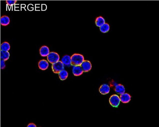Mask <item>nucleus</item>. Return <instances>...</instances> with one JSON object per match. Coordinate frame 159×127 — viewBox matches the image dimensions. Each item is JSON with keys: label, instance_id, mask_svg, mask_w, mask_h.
<instances>
[{"label": "nucleus", "instance_id": "obj_14", "mask_svg": "<svg viewBox=\"0 0 159 127\" xmlns=\"http://www.w3.org/2000/svg\"><path fill=\"white\" fill-rule=\"evenodd\" d=\"M10 45L7 42H4L1 44V50L3 51H8L10 49Z\"/></svg>", "mask_w": 159, "mask_h": 127}, {"label": "nucleus", "instance_id": "obj_2", "mask_svg": "<svg viewBox=\"0 0 159 127\" xmlns=\"http://www.w3.org/2000/svg\"><path fill=\"white\" fill-rule=\"evenodd\" d=\"M52 69L55 74H59L61 70H64V64L61 61H58L52 64Z\"/></svg>", "mask_w": 159, "mask_h": 127}, {"label": "nucleus", "instance_id": "obj_10", "mask_svg": "<svg viewBox=\"0 0 159 127\" xmlns=\"http://www.w3.org/2000/svg\"><path fill=\"white\" fill-rule=\"evenodd\" d=\"M38 65L40 69L42 70H45L47 69L49 67V64L47 60H42L39 61Z\"/></svg>", "mask_w": 159, "mask_h": 127}, {"label": "nucleus", "instance_id": "obj_11", "mask_svg": "<svg viewBox=\"0 0 159 127\" xmlns=\"http://www.w3.org/2000/svg\"><path fill=\"white\" fill-rule=\"evenodd\" d=\"M50 53L49 48L46 46H42L40 50V53L41 56L42 57H46L48 56Z\"/></svg>", "mask_w": 159, "mask_h": 127}, {"label": "nucleus", "instance_id": "obj_7", "mask_svg": "<svg viewBox=\"0 0 159 127\" xmlns=\"http://www.w3.org/2000/svg\"><path fill=\"white\" fill-rule=\"evenodd\" d=\"M99 90L101 94L105 95L109 92L110 91V88L108 84H103L101 86Z\"/></svg>", "mask_w": 159, "mask_h": 127}, {"label": "nucleus", "instance_id": "obj_9", "mask_svg": "<svg viewBox=\"0 0 159 127\" xmlns=\"http://www.w3.org/2000/svg\"><path fill=\"white\" fill-rule=\"evenodd\" d=\"M10 18L8 16L4 15L1 16V24L2 26H7L10 24Z\"/></svg>", "mask_w": 159, "mask_h": 127}, {"label": "nucleus", "instance_id": "obj_16", "mask_svg": "<svg viewBox=\"0 0 159 127\" xmlns=\"http://www.w3.org/2000/svg\"><path fill=\"white\" fill-rule=\"evenodd\" d=\"M0 56H1V59L4 60L5 61L8 60L10 58V54L8 51H2L1 50L0 53Z\"/></svg>", "mask_w": 159, "mask_h": 127}, {"label": "nucleus", "instance_id": "obj_18", "mask_svg": "<svg viewBox=\"0 0 159 127\" xmlns=\"http://www.w3.org/2000/svg\"><path fill=\"white\" fill-rule=\"evenodd\" d=\"M59 75L61 80H64L67 78L68 76V74L66 70H64L59 73Z\"/></svg>", "mask_w": 159, "mask_h": 127}, {"label": "nucleus", "instance_id": "obj_6", "mask_svg": "<svg viewBox=\"0 0 159 127\" xmlns=\"http://www.w3.org/2000/svg\"><path fill=\"white\" fill-rule=\"evenodd\" d=\"M73 74L75 76H79L81 75L83 73V70L81 66H74L72 69Z\"/></svg>", "mask_w": 159, "mask_h": 127}, {"label": "nucleus", "instance_id": "obj_19", "mask_svg": "<svg viewBox=\"0 0 159 127\" xmlns=\"http://www.w3.org/2000/svg\"><path fill=\"white\" fill-rule=\"evenodd\" d=\"M6 3L8 5L11 6H12L15 4L17 2V0H6Z\"/></svg>", "mask_w": 159, "mask_h": 127}, {"label": "nucleus", "instance_id": "obj_5", "mask_svg": "<svg viewBox=\"0 0 159 127\" xmlns=\"http://www.w3.org/2000/svg\"><path fill=\"white\" fill-rule=\"evenodd\" d=\"M80 66L82 68L83 72H85L89 71L92 68L91 63L89 60H84Z\"/></svg>", "mask_w": 159, "mask_h": 127}, {"label": "nucleus", "instance_id": "obj_1", "mask_svg": "<svg viewBox=\"0 0 159 127\" xmlns=\"http://www.w3.org/2000/svg\"><path fill=\"white\" fill-rule=\"evenodd\" d=\"M71 64L73 66H80L84 60V57L82 55L75 54L71 57Z\"/></svg>", "mask_w": 159, "mask_h": 127}, {"label": "nucleus", "instance_id": "obj_15", "mask_svg": "<svg viewBox=\"0 0 159 127\" xmlns=\"http://www.w3.org/2000/svg\"><path fill=\"white\" fill-rule=\"evenodd\" d=\"M105 23V20L102 16H98L96 19V26H98V27H100Z\"/></svg>", "mask_w": 159, "mask_h": 127}, {"label": "nucleus", "instance_id": "obj_17", "mask_svg": "<svg viewBox=\"0 0 159 127\" xmlns=\"http://www.w3.org/2000/svg\"><path fill=\"white\" fill-rule=\"evenodd\" d=\"M100 30L102 33H107L110 30L109 25L107 23H105L100 27Z\"/></svg>", "mask_w": 159, "mask_h": 127}, {"label": "nucleus", "instance_id": "obj_20", "mask_svg": "<svg viewBox=\"0 0 159 127\" xmlns=\"http://www.w3.org/2000/svg\"><path fill=\"white\" fill-rule=\"evenodd\" d=\"M1 69L3 70L6 68L5 61L4 60L1 59L0 62Z\"/></svg>", "mask_w": 159, "mask_h": 127}, {"label": "nucleus", "instance_id": "obj_8", "mask_svg": "<svg viewBox=\"0 0 159 127\" xmlns=\"http://www.w3.org/2000/svg\"><path fill=\"white\" fill-rule=\"evenodd\" d=\"M120 101L123 103H128L131 100V96L129 94L124 93L121 94L120 96Z\"/></svg>", "mask_w": 159, "mask_h": 127}, {"label": "nucleus", "instance_id": "obj_12", "mask_svg": "<svg viewBox=\"0 0 159 127\" xmlns=\"http://www.w3.org/2000/svg\"><path fill=\"white\" fill-rule=\"evenodd\" d=\"M115 90L116 92L119 94H122L125 93V88L123 85L121 84H119L116 86Z\"/></svg>", "mask_w": 159, "mask_h": 127}, {"label": "nucleus", "instance_id": "obj_21", "mask_svg": "<svg viewBox=\"0 0 159 127\" xmlns=\"http://www.w3.org/2000/svg\"><path fill=\"white\" fill-rule=\"evenodd\" d=\"M27 127H36V125L33 123H31L30 124H28L27 126Z\"/></svg>", "mask_w": 159, "mask_h": 127}, {"label": "nucleus", "instance_id": "obj_4", "mask_svg": "<svg viewBox=\"0 0 159 127\" xmlns=\"http://www.w3.org/2000/svg\"><path fill=\"white\" fill-rule=\"evenodd\" d=\"M120 102V98L119 96L116 94H113L110 98V103L113 107L117 108Z\"/></svg>", "mask_w": 159, "mask_h": 127}, {"label": "nucleus", "instance_id": "obj_3", "mask_svg": "<svg viewBox=\"0 0 159 127\" xmlns=\"http://www.w3.org/2000/svg\"><path fill=\"white\" fill-rule=\"evenodd\" d=\"M47 56L48 61L52 64L59 61L60 60V56L59 55L55 52H51L49 53V54Z\"/></svg>", "mask_w": 159, "mask_h": 127}, {"label": "nucleus", "instance_id": "obj_13", "mask_svg": "<svg viewBox=\"0 0 159 127\" xmlns=\"http://www.w3.org/2000/svg\"><path fill=\"white\" fill-rule=\"evenodd\" d=\"M61 62L64 65H70V64H71V57L68 55L65 56L62 59Z\"/></svg>", "mask_w": 159, "mask_h": 127}]
</instances>
